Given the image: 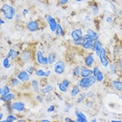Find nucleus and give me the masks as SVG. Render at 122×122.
<instances>
[{
  "label": "nucleus",
  "mask_w": 122,
  "mask_h": 122,
  "mask_svg": "<svg viewBox=\"0 0 122 122\" xmlns=\"http://www.w3.org/2000/svg\"><path fill=\"white\" fill-rule=\"evenodd\" d=\"M93 44V43L92 41H86L83 45V47L86 50H90V49H92Z\"/></svg>",
  "instance_id": "393cba45"
},
{
  "label": "nucleus",
  "mask_w": 122,
  "mask_h": 122,
  "mask_svg": "<svg viewBox=\"0 0 122 122\" xmlns=\"http://www.w3.org/2000/svg\"><path fill=\"white\" fill-rule=\"evenodd\" d=\"M96 81L97 80L94 76H91L87 77H82L79 81V86L83 89H87L93 86L96 82Z\"/></svg>",
  "instance_id": "f03ea898"
},
{
  "label": "nucleus",
  "mask_w": 122,
  "mask_h": 122,
  "mask_svg": "<svg viewBox=\"0 0 122 122\" xmlns=\"http://www.w3.org/2000/svg\"><path fill=\"white\" fill-rule=\"evenodd\" d=\"M87 34L83 36V37L86 39L87 41H95L96 40H98L99 38V35L98 33H97L96 31H94L92 29H88L86 31Z\"/></svg>",
  "instance_id": "7ed1b4c3"
},
{
  "label": "nucleus",
  "mask_w": 122,
  "mask_h": 122,
  "mask_svg": "<svg viewBox=\"0 0 122 122\" xmlns=\"http://www.w3.org/2000/svg\"><path fill=\"white\" fill-rule=\"evenodd\" d=\"M41 122H50V121H49V120H47V119H43V120H41Z\"/></svg>",
  "instance_id": "864d4df0"
},
{
  "label": "nucleus",
  "mask_w": 122,
  "mask_h": 122,
  "mask_svg": "<svg viewBox=\"0 0 122 122\" xmlns=\"http://www.w3.org/2000/svg\"><path fill=\"white\" fill-rule=\"evenodd\" d=\"M93 63H94V57H93V56L92 55L87 56V57L86 58V60H85L86 66L89 67H91L93 66Z\"/></svg>",
  "instance_id": "f3484780"
},
{
  "label": "nucleus",
  "mask_w": 122,
  "mask_h": 122,
  "mask_svg": "<svg viewBox=\"0 0 122 122\" xmlns=\"http://www.w3.org/2000/svg\"><path fill=\"white\" fill-rule=\"evenodd\" d=\"M36 99L37 101H39V102H43V99H42V97H41V96H40V95L37 96Z\"/></svg>",
  "instance_id": "79ce46f5"
},
{
  "label": "nucleus",
  "mask_w": 122,
  "mask_h": 122,
  "mask_svg": "<svg viewBox=\"0 0 122 122\" xmlns=\"http://www.w3.org/2000/svg\"><path fill=\"white\" fill-rule=\"evenodd\" d=\"M63 34V30L62 27L61 26L60 24L57 23V26L56 30V35L57 36H61Z\"/></svg>",
  "instance_id": "b1692460"
},
{
  "label": "nucleus",
  "mask_w": 122,
  "mask_h": 122,
  "mask_svg": "<svg viewBox=\"0 0 122 122\" xmlns=\"http://www.w3.org/2000/svg\"><path fill=\"white\" fill-rule=\"evenodd\" d=\"M0 22H1V24H4V23H5V21H4L3 20H2V19H1V20H0Z\"/></svg>",
  "instance_id": "603ef678"
},
{
  "label": "nucleus",
  "mask_w": 122,
  "mask_h": 122,
  "mask_svg": "<svg viewBox=\"0 0 122 122\" xmlns=\"http://www.w3.org/2000/svg\"><path fill=\"white\" fill-rule=\"evenodd\" d=\"M93 74L94 77H96V80L99 82H102L103 79H104V76L102 73V72L99 70V69L97 67H95L93 70Z\"/></svg>",
  "instance_id": "6e6552de"
},
{
  "label": "nucleus",
  "mask_w": 122,
  "mask_h": 122,
  "mask_svg": "<svg viewBox=\"0 0 122 122\" xmlns=\"http://www.w3.org/2000/svg\"><path fill=\"white\" fill-rule=\"evenodd\" d=\"M17 118L16 117L12 116V115H10V116H7L6 117V121L7 122H13L16 121Z\"/></svg>",
  "instance_id": "2f4dec72"
},
{
  "label": "nucleus",
  "mask_w": 122,
  "mask_h": 122,
  "mask_svg": "<svg viewBox=\"0 0 122 122\" xmlns=\"http://www.w3.org/2000/svg\"><path fill=\"white\" fill-rule=\"evenodd\" d=\"M36 75L39 77H47L46 71H44L42 69H39L36 71Z\"/></svg>",
  "instance_id": "c756f323"
},
{
  "label": "nucleus",
  "mask_w": 122,
  "mask_h": 122,
  "mask_svg": "<svg viewBox=\"0 0 122 122\" xmlns=\"http://www.w3.org/2000/svg\"><path fill=\"white\" fill-rule=\"evenodd\" d=\"M86 41H87V40H86V39L83 37L80 38V39H79V40L73 41V43H74L76 46H83Z\"/></svg>",
  "instance_id": "bb28decb"
},
{
  "label": "nucleus",
  "mask_w": 122,
  "mask_h": 122,
  "mask_svg": "<svg viewBox=\"0 0 122 122\" xmlns=\"http://www.w3.org/2000/svg\"><path fill=\"white\" fill-rule=\"evenodd\" d=\"M10 89L8 86H4L3 88L0 89V94L1 96H5L10 93Z\"/></svg>",
  "instance_id": "4be33fe9"
},
{
  "label": "nucleus",
  "mask_w": 122,
  "mask_h": 122,
  "mask_svg": "<svg viewBox=\"0 0 122 122\" xmlns=\"http://www.w3.org/2000/svg\"><path fill=\"white\" fill-rule=\"evenodd\" d=\"M65 69H66L65 63L61 60H59L54 65V72L57 74H59V75L62 74L65 71Z\"/></svg>",
  "instance_id": "20e7f679"
},
{
  "label": "nucleus",
  "mask_w": 122,
  "mask_h": 122,
  "mask_svg": "<svg viewBox=\"0 0 122 122\" xmlns=\"http://www.w3.org/2000/svg\"><path fill=\"white\" fill-rule=\"evenodd\" d=\"M92 11L94 15H97V13H99V7L97 6V5H93L92 7Z\"/></svg>",
  "instance_id": "473e14b6"
},
{
  "label": "nucleus",
  "mask_w": 122,
  "mask_h": 122,
  "mask_svg": "<svg viewBox=\"0 0 122 122\" xmlns=\"http://www.w3.org/2000/svg\"><path fill=\"white\" fill-rule=\"evenodd\" d=\"M79 87L78 86H74L73 87V88L71 90V92H70V95L71 96H72V97H76L77 96L78 94H79Z\"/></svg>",
  "instance_id": "412c9836"
},
{
  "label": "nucleus",
  "mask_w": 122,
  "mask_h": 122,
  "mask_svg": "<svg viewBox=\"0 0 122 122\" xmlns=\"http://www.w3.org/2000/svg\"><path fill=\"white\" fill-rule=\"evenodd\" d=\"M99 60H100V62L102 63V65L104 67H108V66H109V61H108V60H107V57H106V50L105 48L102 47V49L100 53H99Z\"/></svg>",
  "instance_id": "39448f33"
},
{
  "label": "nucleus",
  "mask_w": 122,
  "mask_h": 122,
  "mask_svg": "<svg viewBox=\"0 0 122 122\" xmlns=\"http://www.w3.org/2000/svg\"><path fill=\"white\" fill-rule=\"evenodd\" d=\"M86 106H87V107H92L93 106V103L92 102H87V103H86Z\"/></svg>",
  "instance_id": "37998d69"
},
{
  "label": "nucleus",
  "mask_w": 122,
  "mask_h": 122,
  "mask_svg": "<svg viewBox=\"0 0 122 122\" xmlns=\"http://www.w3.org/2000/svg\"><path fill=\"white\" fill-rule=\"evenodd\" d=\"M18 54H19V53H18L17 51H15V50H13V49H11V50L9 51L7 55V57L11 58V60H15V58H17Z\"/></svg>",
  "instance_id": "6ab92c4d"
},
{
  "label": "nucleus",
  "mask_w": 122,
  "mask_h": 122,
  "mask_svg": "<svg viewBox=\"0 0 122 122\" xmlns=\"http://www.w3.org/2000/svg\"><path fill=\"white\" fill-rule=\"evenodd\" d=\"M81 68H80V67L79 66H77L74 69H73V76H79V74H80V73H81Z\"/></svg>",
  "instance_id": "7c9ffc66"
},
{
  "label": "nucleus",
  "mask_w": 122,
  "mask_h": 122,
  "mask_svg": "<svg viewBox=\"0 0 122 122\" xmlns=\"http://www.w3.org/2000/svg\"><path fill=\"white\" fill-rule=\"evenodd\" d=\"M17 79H15V78H14V79H12L11 80V86H18V85H20V81L18 80Z\"/></svg>",
  "instance_id": "c9c22d12"
},
{
  "label": "nucleus",
  "mask_w": 122,
  "mask_h": 122,
  "mask_svg": "<svg viewBox=\"0 0 122 122\" xmlns=\"http://www.w3.org/2000/svg\"><path fill=\"white\" fill-rule=\"evenodd\" d=\"M3 117V113H0V119H2V117Z\"/></svg>",
  "instance_id": "8fccbe9b"
},
{
  "label": "nucleus",
  "mask_w": 122,
  "mask_h": 122,
  "mask_svg": "<svg viewBox=\"0 0 122 122\" xmlns=\"http://www.w3.org/2000/svg\"><path fill=\"white\" fill-rule=\"evenodd\" d=\"M37 61L38 63L41 65H47L49 64L48 62V57H44L43 53L41 50H38L37 52Z\"/></svg>",
  "instance_id": "423d86ee"
},
{
  "label": "nucleus",
  "mask_w": 122,
  "mask_h": 122,
  "mask_svg": "<svg viewBox=\"0 0 122 122\" xmlns=\"http://www.w3.org/2000/svg\"><path fill=\"white\" fill-rule=\"evenodd\" d=\"M27 28L30 31H36L39 29V25L36 21H30L27 24Z\"/></svg>",
  "instance_id": "9d476101"
},
{
  "label": "nucleus",
  "mask_w": 122,
  "mask_h": 122,
  "mask_svg": "<svg viewBox=\"0 0 122 122\" xmlns=\"http://www.w3.org/2000/svg\"><path fill=\"white\" fill-rule=\"evenodd\" d=\"M56 54L54 53H51L49 54L48 56V62L50 65L53 64V63L56 61Z\"/></svg>",
  "instance_id": "5701e85b"
},
{
  "label": "nucleus",
  "mask_w": 122,
  "mask_h": 122,
  "mask_svg": "<svg viewBox=\"0 0 122 122\" xmlns=\"http://www.w3.org/2000/svg\"><path fill=\"white\" fill-rule=\"evenodd\" d=\"M69 109H70V106H68L67 107H66V109H65V112H68V111L69 110Z\"/></svg>",
  "instance_id": "de8ad7c7"
},
{
  "label": "nucleus",
  "mask_w": 122,
  "mask_h": 122,
  "mask_svg": "<svg viewBox=\"0 0 122 122\" xmlns=\"http://www.w3.org/2000/svg\"><path fill=\"white\" fill-rule=\"evenodd\" d=\"M58 1L61 5H66V3H67L69 1V0H58Z\"/></svg>",
  "instance_id": "ea45409f"
},
{
  "label": "nucleus",
  "mask_w": 122,
  "mask_h": 122,
  "mask_svg": "<svg viewBox=\"0 0 122 122\" xmlns=\"http://www.w3.org/2000/svg\"><path fill=\"white\" fill-rule=\"evenodd\" d=\"M18 122H25V120H23V119H21V120H19Z\"/></svg>",
  "instance_id": "5fc2aeb1"
},
{
  "label": "nucleus",
  "mask_w": 122,
  "mask_h": 122,
  "mask_svg": "<svg viewBox=\"0 0 122 122\" xmlns=\"http://www.w3.org/2000/svg\"><path fill=\"white\" fill-rule=\"evenodd\" d=\"M110 69L112 70V71L113 73H116V67H115V66H113V65H110Z\"/></svg>",
  "instance_id": "a19ab883"
},
{
  "label": "nucleus",
  "mask_w": 122,
  "mask_h": 122,
  "mask_svg": "<svg viewBox=\"0 0 122 122\" xmlns=\"http://www.w3.org/2000/svg\"><path fill=\"white\" fill-rule=\"evenodd\" d=\"M62 83L66 86V87H68L69 86V81L68 80H67V79H63L62 81Z\"/></svg>",
  "instance_id": "4c0bfd02"
},
{
  "label": "nucleus",
  "mask_w": 122,
  "mask_h": 122,
  "mask_svg": "<svg viewBox=\"0 0 122 122\" xmlns=\"http://www.w3.org/2000/svg\"><path fill=\"white\" fill-rule=\"evenodd\" d=\"M47 23L49 24V27H50L51 31H56L57 26V23L56 19L51 16V15H48L47 16Z\"/></svg>",
  "instance_id": "0eeeda50"
},
{
  "label": "nucleus",
  "mask_w": 122,
  "mask_h": 122,
  "mask_svg": "<svg viewBox=\"0 0 122 122\" xmlns=\"http://www.w3.org/2000/svg\"><path fill=\"white\" fill-rule=\"evenodd\" d=\"M17 79H19L20 81H24V82H27L29 81L30 79V74L28 73L27 71H22L17 75Z\"/></svg>",
  "instance_id": "1a4fd4ad"
},
{
  "label": "nucleus",
  "mask_w": 122,
  "mask_h": 122,
  "mask_svg": "<svg viewBox=\"0 0 122 122\" xmlns=\"http://www.w3.org/2000/svg\"><path fill=\"white\" fill-rule=\"evenodd\" d=\"M21 58L24 62H27L31 58V53L28 51H24L21 54Z\"/></svg>",
  "instance_id": "dca6fc26"
},
{
  "label": "nucleus",
  "mask_w": 122,
  "mask_h": 122,
  "mask_svg": "<svg viewBox=\"0 0 122 122\" xmlns=\"http://www.w3.org/2000/svg\"><path fill=\"white\" fill-rule=\"evenodd\" d=\"M1 11L4 17L8 20H12L15 15V10L14 7L8 4H3L1 7Z\"/></svg>",
  "instance_id": "f257e3e1"
},
{
  "label": "nucleus",
  "mask_w": 122,
  "mask_h": 122,
  "mask_svg": "<svg viewBox=\"0 0 122 122\" xmlns=\"http://www.w3.org/2000/svg\"><path fill=\"white\" fill-rule=\"evenodd\" d=\"M14 98V94L13 93H8L7 95L5 96H1V100L4 102H8L11 100H12Z\"/></svg>",
  "instance_id": "aec40b11"
},
{
  "label": "nucleus",
  "mask_w": 122,
  "mask_h": 122,
  "mask_svg": "<svg viewBox=\"0 0 122 122\" xmlns=\"http://www.w3.org/2000/svg\"><path fill=\"white\" fill-rule=\"evenodd\" d=\"M3 66L4 67V68L5 69H8L10 68V66H11V64L10 63V60H9V58L8 57H6L5 58L3 61Z\"/></svg>",
  "instance_id": "c85d7f7f"
},
{
  "label": "nucleus",
  "mask_w": 122,
  "mask_h": 122,
  "mask_svg": "<svg viewBox=\"0 0 122 122\" xmlns=\"http://www.w3.org/2000/svg\"><path fill=\"white\" fill-rule=\"evenodd\" d=\"M113 87H114V89H116L118 92L122 91V81H113L112 83Z\"/></svg>",
  "instance_id": "a211bd4d"
},
{
  "label": "nucleus",
  "mask_w": 122,
  "mask_h": 122,
  "mask_svg": "<svg viewBox=\"0 0 122 122\" xmlns=\"http://www.w3.org/2000/svg\"><path fill=\"white\" fill-rule=\"evenodd\" d=\"M119 67L122 69V61H120L119 63Z\"/></svg>",
  "instance_id": "09e8293b"
},
{
  "label": "nucleus",
  "mask_w": 122,
  "mask_h": 122,
  "mask_svg": "<svg viewBox=\"0 0 122 122\" xmlns=\"http://www.w3.org/2000/svg\"><path fill=\"white\" fill-rule=\"evenodd\" d=\"M54 109H55V107L54 106H50L48 108H47V112L48 113H51L52 112H54Z\"/></svg>",
  "instance_id": "58836bf2"
},
{
  "label": "nucleus",
  "mask_w": 122,
  "mask_h": 122,
  "mask_svg": "<svg viewBox=\"0 0 122 122\" xmlns=\"http://www.w3.org/2000/svg\"><path fill=\"white\" fill-rule=\"evenodd\" d=\"M65 122H72V121H71V119H70V118H69V117H66V118H65Z\"/></svg>",
  "instance_id": "49530a36"
},
{
  "label": "nucleus",
  "mask_w": 122,
  "mask_h": 122,
  "mask_svg": "<svg viewBox=\"0 0 122 122\" xmlns=\"http://www.w3.org/2000/svg\"><path fill=\"white\" fill-rule=\"evenodd\" d=\"M71 37L73 41L75 40H77L83 37V31L82 30H80V29H77V30H75L71 32Z\"/></svg>",
  "instance_id": "f8f14e48"
},
{
  "label": "nucleus",
  "mask_w": 122,
  "mask_h": 122,
  "mask_svg": "<svg viewBox=\"0 0 122 122\" xmlns=\"http://www.w3.org/2000/svg\"><path fill=\"white\" fill-rule=\"evenodd\" d=\"M11 108L17 112H22L25 108V104L23 102H15L11 104Z\"/></svg>",
  "instance_id": "ddd939ff"
},
{
  "label": "nucleus",
  "mask_w": 122,
  "mask_h": 122,
  "mask_svg": "<svg viewBox=\"0 0 122 122\" xmlns=\"http://www.w3.org/2000/svg\"><path fill=\"white\" fill-rule=\"evenodd\" d=\"M112 122H122L121 120H112Z\"/></svg>",
  "instance_id": "3c124183"
},
{
  "label": "nucleus",
  "mask_w": 122,
  "mask_h": 122,
  "mask_svg": "<svg viewBox=\"0 0 122 122\" xmlns=\"http://www.w3.org/2000/svg\"><path fill=\"white\" fill-rule=\"evenodd\" d=\"M86 96H87V95H86V93H81V94L80 95V97H79V98L77 99V103L82 102L84 100V99L86 97Z\"/></svg>",
  "instance_id": "72a5a7b5"
},
{
  "label": "nucleus",
  "mask_w": 122,
  "mask_h": 122,
  "mask_svg": "<svg viewBox=\"0 0 122 122\" xmlns=\"http://www.w3.org/2000/svg\"><path fill=\"white\" fill-rule=\"evenodd\" d=\"M92 49L96 52V55L98 56L99 55L100 51H101V50L102 49V43H101V41H99L98 40H96V41H95L93 42Z\"/></svg>",
  "instance_id": "9b49d317"
},
{
  "label": "nucleus",
  "mask_w": 122,
  "mask_h": 122,
  "mask_svg": "<svg viewBox=\"0 0 122 122\" xmlns=\"http://www.w3.org/2000/svg\"><path fill=\"white\" fill-rule=\"evenodd\" d=\"M34 67H33V66H28L27 67V71L28 72V73L30 74V75H31V74H33V73L34 72Z\"/></svg>",
  "instance_id": "e433bc0d"
},
{
  "label": "nucleus",
  "mask_w": 122,
  "mask_h": 122,
  "mask_svg": "<svg viewBox=\"0 0 122 122\" xmlns=\"http://www.w3.org/2000/svg\"><path fill=\"white\" fill-rule=\"evenodd\" d=\"M91 122H96V119H92V120H91Z\"/></svg>",
  "instance_id": "4d7b16f0"
},
{
  "label": "nucleus",
  "mask_w": 122,
  "mask_h": 122,
  "mask_svg": "<svg viewBox=\"0 0 122 122\" xmlns=\"http://www.w3.org/2000/svg\"><path fill=\"white\" fill-rule=\"evenodd\" d=\"M67 87H66V86H64L62 83H60V84H59V89H60L61 92H66L67 90Z\"/></svg>",
  "instance_id": "f704fd0d"
},
{
  "label": "nucleus",
  "mask_w": 122,
  "mask_h": 122,
  "mask_svg": "<svg viewBox=\"0 0 122 122\" xmlns=\"http://www.w3.org/2000/svg\"><path fill=\"white\" fill-rule=\"evenodd\" d=\"M31 84H32V87H33V89L34 90V92H37L39 91V86H38V82L36 80L33 79L31 81Z\"/></svg>",
  "instance_id": "cd10ccee"
},
{
  "label": "nucleus",
  "mask_w": 122,
  "mask_h": 122,
  "mask_svg": "<svg viewBox=\"0 0 122 122\" xmlns=\"http://www.w3.org/2000/svg\"><path fill=\"white\" fill-rule=\"evenodd\" d=\"M76 1H77V2H80V1H82L83 0H76Z\"/></svg>",
  "instance_id": "6e6d98bb"
},
{
  "label": "nucleus",
  "mask_w": 122,
  "mask_h": 122,
  "mask_svg": "<svg viewBox=\"0 0 122 122\" xmlns=\"http://www.w3.org/2000/svg\"><path fill=\"white\" fill-rule=\"evenodd\" d=\"M53 86H47L45 87H43L41 89V92L42 93L45 94V93H50L52 90H53Z\"/></svg>",
  "instance_id": "a878e982"
},
{
  "label": "nucleus",
  "mask_w": 122,
  "mask_h": 122,
  "mask_svg": "<svg viewBox=\"0 0 122 122\" xmlns=\"http://www.w3.org/2000/svg\"><path fill=\"white\" fill-rule=\"evenodd\" d=\"M29 13V11L27 10V9H23V14H24V15H26V14H27V13Z\"/></svg>",
  "instance_id": "a18cd8bd"
},
{
  "label": "nucleus",
  "mask_w": 122,
  "mask_h": 122,
  "mask_svg": "<svg viewBox=\"0 0 122 122\" xmlns=\"http://www.w3.org/2000/svg\"><path fill=\"white\" fill-rule=\"evenodd\" d=\"M107 22H112L113 21V19H112V17H107Z\"/></svg>",
  "instance_id": "c03bdc74"
},
{
  "label": "nucleus",
  "mask_w": 122,
  "mask_h": 122,
  "mask_svg": "<svg viewBox=\"0 0 122 122\" xmlns=\"http://www.w3.org/2000/svg\"><path fill=\"white\" fill-rule=\"evenodd\" d=\"M77 109H76V116L77 117L76 122H87V119H86V116L81 112H77Z\"/></svg>",
  "instance_id": "2eb2a0df"
},
{
  "label": "nucleus",
  "mask_w": 122,
  "mask_h": 122,
  "mask_svg": "<svg viewBox=\"0 0 122 122\" xmlns=\"http://www.w3.org/2000/svg\"><path fill=\"white\" fill-rule=\"evenodd\" d=\"M93 74V71L91 69H87L85 67H82L81 69V73L80 75L82 77H87L91 76Z\"/></svg>",
  "instance_id": "4468645a"
}]
</instances>
